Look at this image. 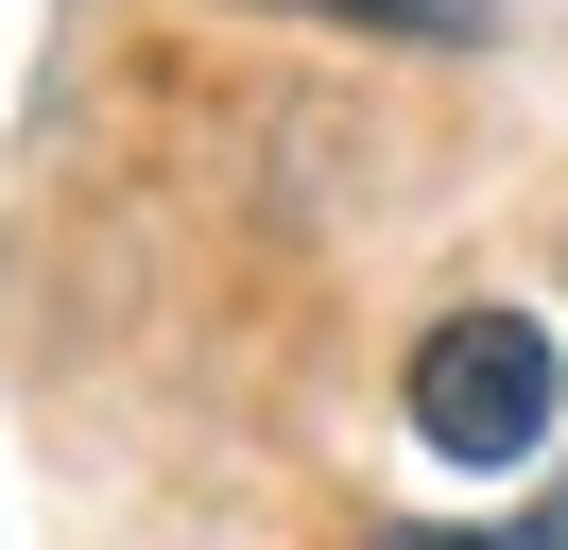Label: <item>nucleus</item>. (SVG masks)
I'll use <instances>...</instances> for the list:
<instances>
[{
  "label": "nucleus",
  "instance_id": "f257e3e1",
  "mask_svg": "<svg viewBox=\"0 0 568 550\" xmlns=\"http://www.w3.org/2000/svg\"><path fill=\"white\" fill-rule=\"evenodd\" d=\"M396 412H414V447H448V465H534V447L568 430V361L534 309H448V327L414 344V378H396Z\"/></svg>",
  "mask_w": 568,
  "mask_h": 550
},
{
  "label": "nucleus",
  "instance_id": "f03ea898",
  "mask_svg": "<svg viewBox=\"0 0 568 550\" xmlns=\"http://www.w3.org/2000/svg\"><path fill=\"white\" fill-rule=\"evenodd\" d=\"M293 18H345V34H396V52H465V34H499L517 0H293Z\"/></svg>",
  "mask_w": 568,
  "mask_h": 550
},
{
  "label": "nucleus",
  "instance_id": "7ed1b4c3",
  "mask_svg": "<svg viewBox=\"0 0 568 550\" xmlns=\"http://www.w3.org/2000/svg\"><path fill=\"white\" fill-rule=\"evenodd\" d=\"M379 550H568V481L517 516V533H379Z\"/></svg>",
  "mask_w": 568,
  "mask_h": 550
}]
</instances>
